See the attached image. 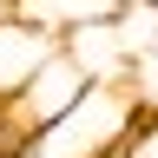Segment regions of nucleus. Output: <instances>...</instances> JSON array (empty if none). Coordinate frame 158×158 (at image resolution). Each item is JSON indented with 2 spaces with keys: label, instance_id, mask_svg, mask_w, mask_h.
<instances>
[{
  "label": "nucleus",
  "instance_id": "f03ea898",
  "mask_svg": "<svg viewBox=\"0 0 158 158\" xmlns=\"http://www.w3.org/2000/svg\"><path fill=\"white\" fill-rule=\"evenodd\" d=\"M86 86H92V79H86V66H79L66 46H53V53H46V59H40V66L27 73V86H20L7 106H13V118H20V132L33 138L40 125H53V118L66 112V106H73V99L86 92Z\"/></svg>",
  "mask_w": 158,
  "mask_h": 158
},
{
  "label": "nucleus",
  "instance_id": "0eeeda50",
  "mask_svg": "<svg viewBox=\"0 0 158 158\" xmlns=\"http://www.w3.org/2000/svg\"><path fill=\"white\" fill-rule=\"evenodd\" d=\"M7 20H13V0H0V27H7Z\"/></svg>",
  "mask_w": 158,
  "mask_h": 158
},
{
  "label": "nucleus",
  "instance_id": "6e6552de",
  "mask_svg": "<svg viewBox=\"0 0 158 158\" xmlns=\"http://www.w3.org/2000/svg\"><path fill=\"white\" fill-rule=\"evenodd\" d=\"M118 7H158V0H118Z\"/></svg>",
  "mask_w": 158,
  "mask_h": 158
},
{
  "label": "nucleus",
  "instance_id": "39448f33",
  "mask_svg": "<svg viewBox=\"0 0 158 158\" xmlns=\"http://www.w3.org/2000/svg\"><path fill=\"white\" fill-rule=\"evenodd\" d=\"M118 0H13V20H27V27L66 40L73 27H92V20H112Z\"/></svg>",
  "mask_w": 158,
  "mask_h": 158
},
{
  "label": "nucleus",
  "instance_id": "7ed1b4c3",
  "mask_svg": "<svg viewBox=\"0 0 158 158\" xmlns=\"http://www.w3.org/2000/svg\"><path fill=\"white\" fill-rule=\"evenodd\" d=\"M59 46L86 66V79H132V40H125V27H118V13L112 20H92V27H73Z\"/></svg>",
  "mask_w": 158,
  "mask_h": 158
},
{
  "label": "nucleus",
  "instance_id": "20e7f679",
  "mask_svg": "<svg viewBox=\"0 0 158 158\" xmlns=\"http://www.w3.org/2000/svg\"><path fill=\"white\" fill-rule=\"evenodd\" d=\"M53 46H59L53 33L27 27V20H7V27H0V99H13L20 86H27V73H33Z\"/></svg>",
  "mask_w": 158,
  "mask_h": 158
},
{
  "label": "nucleus",
  "instance_id": "f257e3e1",
  "mask_svg": "<svg viewBox=\"0 0 158 158\" xmlns=\"http://www.w3.org/2000/svg\"><path fill=\"white\" fill-rule=\"evenodd\" d=\"M145 125H152V112L138 106L132 79H92L53 125L33 132V145H40V158H125Z\"/></svg>",
  "mask_w": 158,
  "mask_h": 158
},
{
  "label": "nucleus",
  "instance_id": "423d86ee",
  "mask_svg": "<svg viewBox=\"0 0 158 158\" xmlns=\"http://www.w3.org/2000/svg\"><path fill=\"white\" fill-rule=\"evenodd\" d=\"M0 158H40V145H33V138H20V145H7Z\"/></svg>",
  "mask_w": 158,
  "mask_h": 158
}]
</instances>
